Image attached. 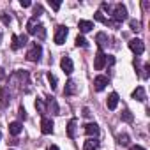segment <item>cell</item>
I'll use <instances>...</instances> for the list:
<instances>
[{"label": "cell", "mask_w": 150, "mask_h": 150, "mask_svg": "<svg viewBox=\"0 0 150 150\" xmlns=\"http://www.w3.org/2000/svg\"><path fill=\"white\" fill-rule=\"evenodd\" d=\"M67 34H69L67 27H64V25L57 27V32H55V42H57L58 46H60V44H64V42H65V39H67Z\"/></svg>", "instance_id": "obj_3"}, {"label": "cell", "mask_w": 150, "mask_h": 150, "mask_svg": "<svg viewBox=\"0 0 150 150\" xmlns=\"http://www.w3.org/2000/svg\"><path fill=\"white\" fill-rule=\"evenodd\" d=\"M41 14H42V6H39V4H37V6L34 7V18H39Z\"/></svg>", "instance_id": "obj_28"}, {"label": "cell", "mask_w": 150, "mask_h": 150, "mask_svg": "<svg viewBox=\"0 0 150 150\" xmlns=\"http://www.w3.org/2000/svg\"><path fill=\"white\" fill-rule=\"evenodd\" d=\"M74 131H76V118H71L67 124V136L74 138Z\"/></svg>", "instance_id": "obj_21"}, {"label": "cell", "mask_w": 150, "mask_h": 150, "mask_svg": "<svg viewBox=\"0 0 150 150\" xmlns=\"http://www.w3.org/2000/svg\"><path fill=\"white\" fill-rule=\"evenodd\" d=\"M41 53H42V46L37 44V42H34L32 48L27 51V60L28 62H39L41 60Z\"/></svg>", "instance_id": "obj_2"}, {"label": "cell", "mask_w": 150, "mask_h": 150, "mask_svg": "<svg viewBox=\"0 0 150 150\" xmlns=\"http://www.w3.org/2000/svg\"><path fill=\"white\" fill-rule=\"evenodd\" d=\"M20 6H21V7H30V6H32V2H28V0H21Z\"/></svg>", "instance_id": "obj_34"}, {"label": "cell", "mask_w": 150, "mask_h": 150, "mask_svg": "<svg viewBox=\"0 0 150 150\" xmlns=\"http://www.w3.org/2000/svg\"><path fill=\"white\" fill-rule=\"evenodd\" d=\"M41 131H42V134H51L53 132V120L42 117V120H41Z\"/></svg>", "instance_id": "obj_8"}, {"label": "cell", "mask_w": 150, "mask_h": 150, "mask_svg": "<svg viewBox=\"0 0 150 150\" xmlns=\"http://www.w3.org/2000/svg\"><path fill=\"white\" fill-rule=\"evenodd\" d=\"M83 117H90V110L88 108H83Z\"/></svg>", "instance_id": "obj_35"}, {"label": "cell", "mask_w": 150, "mask_h": 150, "mask_svg": "<svg viewBox=\"0 0 150 150\" xmlns=\"http://www.w3.org/2000/svg\"><path fill=\"white\" fill-rule=\"evenodd\" d=\"M48 81H50V85H51V90H55V88H57V78L53 76L51 72H48Z\"/></svg>", "instance_id": "obj_26"}, {"label": "cell", "mask_w": 150, "mask_h": 150, "mask_svg": "<svg viewBox=\"0 0 150 150\" xmlns=\"http://www.w3.org/2000/svg\"><path fill=\"white\" fill-rule=\"evenodd\" d=\"M148 71H150V65H148V64H145V67H143V78H145V80L150 76V72H148Z\"/></svg>", "instance_id": "obj_31"}, {"label": "cell", "mask_w": 150, "mask_h": 150, "mask_svg": "<svg viewBox=\"0 0 150 150\" xmlns=\"http://www.w3.org/2000/svg\"><path fill=\"white\" fill-rule=\"evenodd\" d=\"M120 118H122L124 122H132V113H131L129 110H124L122 115H120Z\"/></svg>", "instance_id": "obj_24"}, {"label": "cell", "mask_w": 150, "mask_h": 150, "mask_svg": "<svg viewBox=\"0 0 150 150\" xmlns=\"http://www.w3.org/2000/svg\"><path fill=\"white\" fill-rule=\"evenodd\" d=\"M9 101H11V96H9V88H2L0 90V108H7L9 106Z\"/></svg>", "instance_id": "obj_10"}, {"label": "cell", "mask_w": 150, "mask_h": 150, "mask_svg": "<svg viewBox=\"0 0 150 150\" xmlns=\"http://www.w3.org/2000/svg\"><path fill=\"white\" fill-rule=\"evenodd\" d=\"M106 64H108V65H113V64H115V58H113L111 55H108V57H106Z\"/></svg>", "instance_id": "obj_33"}, {"label": "cell", "mask_w": 150, "mask_h": 150, "mask_svg": "<svg viewBox=\"0 0 150 150\" xmlns=\"http://www.w3.org/2000/svg\"><path fill=\"white\" fill-rule=\"evenodd\" d=\"M60 67H62V71H64L65 74H71V72L74 71V65H72V60H71L69 57H64V58L60 60Z\"/></svg>", "instance_id": "obj_9"}, {"label": "cell", "mask_w": 150, "mask_h": 150, "mask_svg": "<svg viewBox=\"0 0 150 150\" xmlns=\"http://www.w3.org/2000/svg\"><path fill=\"white\" fill-rule=\"evenodd\" d=\"M129 48H131V51L136 53V55H143V51H145V44H143V41H139V39H131V41H129Z\"/></svg>", "instance_id": "obj_4"}, {"label": "cell", "mask_w": 150, "mask_h": 150, "mask_svg": "<svg viewBox=\"0 0 150 150\" xmlns=\"http://www.w3.org/2000/svg\"><path fill=\"white\" fill-rule=\"evenodd\" d=\"M131 150H145V148L139 146V145H134V146H131Z\"/></svg>", "instance_id": "obj_36"}, {"label": "cell", "mask_w": 150, "mask_h": 150, "mask_svg": "<svg viewBox=\"0 0 150 150\" xmlns=\"http://www.w3.org/2000/svg\"><path fill=\"white\" fill-rule=\"evenodd\" d=\"M76 92H78V85H76V81H74V80H69V81L65 83L64 96H74Z\"/></svg>", "instance_id": "obj_11"}, {"label": "cell", "mask_w": 150, "mask_h": 150, "mask_svg": "<svg viewBox=\"0 0 150 150\" xmlns=\"http://www.w3.org/2000/svg\"><path fill=\"white\" fill-rule=\"evenodd\" d=\"M0 18H2V23L4 25H9L11 23V14H7V13H2V14H0Z\"/></svg>", "instance_id": "obj_27"}, {"label": "cell", "mask_w": 150, "mask_h": 150, "mask_svg": "<svg viewBox=\"0 0 150 150\" xmlns=\"http://www.w3.org/2000/svg\"><path fill=\"white\" fill-rule=\"evenodd\" d=\"M85 134L90 138H97L99 136V125L97 124H87L85 125Z\"/></svg>", "instance_id": "obj_12"}, {"label": "cell", "mask_w": 150, "mask_h": 150, "mask_svg": "<svg viewBox=\"0 0 150 150\" xmlns=\"http://www.w3.org/2000/svg\"><path fill=\"white\" fill-rule=\"evenodd\" d=\"M48 150H60V148H58L57 145H50V146H48Z\"/></svg>", "instance_id": "obj_37"}, {"label": "cell", "mask_w": 150, "mask_h": 150, "mask_svg": "<svg viewBox=\"0 0 150 150\" xmlns=\"http://www.w3.org/2000/svg\"><path fill=\"white\" fill-rule=\"evenodd\" d=\"M83 150H99V139L97 138H88L83 143Z\"/></svg>", "instance_id": "obj_14"}, {"label": "cell", "mask_w": 150, "mask_h": 150, "mask_svg": "<svg viewBox=\"0 0 150 150\" xmlns=\"http://www.w3.org/2000/svg\"><path fill=\"white\" fill-rule=\"evenodd\" d=\"M104 65H106V55L99 50L97 55H96V58H94V69H96V71H101Z\"/></svg>", "instance_id": "obj_5"}, {"label": "cell", "mask_w": 150, "mask_h": 150, "mask_svg": "<svg viewBox=\"0 0 150 150\" xmlns=\"http://www.w3.org/2000/svg\"><path fill=\"white\" fill-rule=\"evenodd\" d=\"M21 131H23V125H21L20 122H11V124H9V132H11L13 136H18Z\"/></svg>", "instance_id": "obj_19"}, {"label": "cell", "mask_w": 150, "mask_h": 150, "mask_svg": "<svg viewBox=\"0 0 150 150\" xmlns=\"http://www.w3.org/2000/svg\"><path fill=\"white\" fill-rule=\"evenodd\" d=\"M76 46H81V48H87V46H88V42H87V39H85V37H81V35H78V37H76Z\"/></svg>", "instance_id": "obj_25"}, {"label": "cell", "mask_w": 150, "mask_h": 150, "mask_svg": "<svg viewBox=\"0 0 150 150\" xmlns=\"http://www.w3.org/2000/svg\"><path fill=\"white\" fill-rule=\"evenodd\" d=\"M18 117H20V118H23V120H27V111H25V108H23V106H20V110H18Z\"/></svg>", "instance_id": "obj_30"}, {"label": "cell", "mask_w": 150, "mask_h": 150, "mask_svg": "<svg viewBox=\"0 0 150 150\" xmlns=\"http://www.w3.org/2000/svg\"><path fill=\"white\" fill-rule=\"evenodd\" d=\"M139 27H141V25H139V21H136V20H131V30L138 32V30H141Z\"/></svg>", "instance_id": "obj_29"}, {"label": "cell", "mask_w": 150, "mask_h": 150, "mask_svg": "<svg viewBox=\"0 0 150 150\" xmlns=\"http://www.w3.org/2000/svg\"><path fill=\"white\" fill-rule=\"evenodd\" d=\"M132 99H136V101H146V94H145V88L143 87H136V90L132 92Z\"/></svg>", "instance_id": "obj_17"}, {"label": "cell", "mask_w": 150, "mask_h": 150, "mask_svg": "<svg viewBox=\"0 0 150 150\" xmlns=\"http://www.w3.org/2000/svg\"><path fill=\"white\" fill-rule=\"evenodd\" d=\"M39 25H41V23H39V20H37V18H30V20L27 21V32H28L30 35H34Z\"/></svg>", "instance_id": "obj_15"}, {"label": "cell", "mask_w": 150, "mask_h": 150, "mask_svg": "<svg viewBox=\"0 0 150 150\" xmlns=\"http://www.w3.org/2000/svg\"><path fill=\"white\" fill-rule=\"evenodd\" d=\"M46 103H48V108H50V110H51V111H53L55 115H58V113H60L58 103H57V101H55V99H53L51 96H50V97H46Z\"/></svg>", "instance_id": "obj_18"}, {"label": "cell", "mask_w": 150, "mask_h": 150, "mask_svg": "<svg viewBox=\"0 0 150 150\" xmlns=\"http://www.w3.org/2000/svg\"><path fill=\"white\" fill-rule=\"evenodd\" d=\"M0 41H2V34H0Z\"/></svg>", "instance_id": "obj_38"}, {"label": "cell", "mask_w": 150, "mask_h": 150, "mask_svg": "<svg viewBox=\"0 0 150 150\" xmlns=\"http://www.w3.org/2000/svg\"><path fill=\"white\" fill-rule=\"evenodd\" d=\"M111 16H113V21L120 25L124 20H127V9H125V6L115 4V7L111 9Z\"/></svg>", "instance_id": "obj_1"}, {"label": "cell", "mask_w": 150, "mask_h": 150, "mask_svg": "<svg viewBox=\"0 0 150 150\" xmlns=\"http://www.w3.org/2000/svg\"><path fill=\"white\" fill-rule=\"evenodd\" d=\"M117 141H118V145L127 146V145H129V136H127V134H118V136H117Z\"/></svg>", "instance_id": "obj_22"}, {"label": "cell", "mask_w": 150, "mask_h": 150, "mask_svg": "<svg viewBox=\"0 0 150 150\" xmlns=\"http://www.w3.org/2000/svg\"><path fill=\"white\" fill-rule=\"evenodd\" d=\"M110 83V80H108V76H96V80H94V88L97 90V92H101V90H104L106 88V85Z\"/></svg>", "instance_id": "obj_7"}, {"label": "cell", "mask_w": 150, "mask_h": 150, "mask_svg": "<svg viewBox=\"0 0 150 150\" xmlns=\"http://www.w3.org/2000/svg\"><path fill=\"white\" fill-rule=\"evenodd\" d=\"M50 6H51L53 11H58L60 9V2H51V0H50Z\"/></svg>", "instance_id": "obj_32"}, {"label": "cell", "mask_w": 150, "mask_h": 150, "mask_svg": "<svg viewBox=\"0 0 150 150\" xmlns=\"http://www.w3.org/2000/svg\"><path fill=\"white\" fill-rule=\"evenodd\" d=\"M35 110H37L41 115H44V113H46V104H44L41 99H37V101H35Z\"/></svg>", "instance_id": "obj_23"}, {"label": "cell", "mask_w": 150, "mask_h": 150, "mask_svg": "<svg viewBox=\"0 0 150 150\" xmlns=\"http://www.w3.org/2000/svg\"><path fill=\"white\" fill-rule=\"evenodd\" d=\"M78 28H80V32L87 34V32H90V30L94 28V23H92V21H87V20H80V21H78Z\"/></svg>", "instance_id": "obj_16"}, {"label": "cell", "mask_w": 150, "mask_h": 150, "mask_svg": "<svg viewBox=\"0 0 150 150\" xmlns=\"http://www.w3.org/2000/svg\"><path fill=\"white\" fill-rule=\"evenodd\" d=\"M96 41H97V46H99L101 51H103V48L108 44V37H106V34H103V32H99V34L96 35Z\"/></svg>", "instance_id": "obj_20"}, {"label": "cell", "mask_w": 150, "mask_h": 150, "mask_svg": "<svg viewBox=\"0 0 150 150\" xmlns=\"http://www.w3.org/2000/svg\"><path fill=\"white\" fill-rule=\"evenodd\" d=\"M106 106H108V110H117V106H118V94H110L108 96V99H106Z\"/></svg>", "instance_id": "obj_13"}, {"label": "cell", "mask_w": 150, "mask_h": 150, "mask_svg": "<svg viewBox=\"0 0 150 150\" xmlns=\"http://www.w3.org/2000/svg\"><path fill=\"white\" fill-rule=\"evenodd\" d=\"M27 35H13V42H11V48L16 51V50H20L21 46H25L27 44Z\"/></svg>", "instance_id": "obj_6"}]
</instances>
